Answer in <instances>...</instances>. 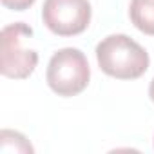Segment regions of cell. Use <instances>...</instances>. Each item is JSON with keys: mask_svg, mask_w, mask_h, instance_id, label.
I'll return each mask as SVG.
<instances>
[{"mask_svg": "<svg viewBox=\"0 0 154 154\" xmlns=\"http://www.w3.org/2000/svg\"><path fill=\"white\" fill-rule=\"evenodd\" d=\"M31 36H33V29L24 22H17L2 29V38H0V42H2L0 71H2L4 76L22 80V78H27L35 71L38 63V53L35 49L22 47L24 40Z\"/></svg>", "mask_w": 154, "mask_h": 154, "instance_id": "cell-3", "label": "cell"}, {"mask_svg": "<svg viewBox=\"0 0 154 154\" xmlns=\"http://www.w3.org/2000/svg\"><path fill=\"white\" fill-rule=\"evenodd\" d=\"M47 84L58 96L80 94L91 78L85 54L76 47H65L53 54L47 65Z\"/></svg>", "mask_w": 154, "mask_h": 154, "instance_id": "cell-2", "label": "cell"}, {"mask_svg": "<svg viewBox=\"0 0 154 154\" xmlns=\"http://www.w3.org/2000/svg\"><path fill=\"white\" fill-rule=\"evenodd\" d=\"M149 96H150V100L154 102V78H152V82H150V87H149Z\"/></svg>", "mask_w": 154, "mask_h": 154, "instance_id": "cell-8", "label": "cell"}, {"mask_svg": "<svg viewBox=\"0 0 154 154\" xmlns=\"http://www.w3.org/2000/svg\"><path fill=\"white\" fill-rule=\"evenodd\" d=\"M0 149H2V152H33V147L26 140V136L13 131H2Z\"/></svg>", "mask_w": 154, "mask_h": 154, "instance_id": "cell-6", "label": "cell"}, {"mask_svg": "<svg viewBox=\"0 0 154 154\" xmlns=\"http://www.w3.org/2000/svg\"><path fill=\"white\" fill-rule=\"evenodd\" d=\"M100 69L120 80H134L149 69L147 51L127 35H111L96 47Z\"/></svg>", "mask_w": 154, "mask_h": 154, "instance_id": "cell-1", "label": "cell"}, {"mask_svg": "<svg viewBox=\"0 0 154 154\" xmlns=\"http://www.w3.org/2000/svg\"><path fill=\"white\" fill-rule=\"evenodd\" d=\"M2 4L13 11H24L35 4V0H2Z\"/></svg>", "mask_w": 154, "mask_h": 154, "instance_id": "cell-7", "label": "cell"}, {"mask_svg": "<svg viewBox=\"0 0 154 154\" xmlns=\"http://www.w3.org/2000/svg\"><path fill=\"white\" fill-rule=\"evenodd\" d=\"M129 17L145 35H154V0H131Z\"/></svg>", "mask_w": 154, "mask_h": 154, "instance_id": "cell-5", "label": "cell"}, {"mask_svg": "<svg viewBox=\"0 0 154 154\" xmlns=\"http://www.w3.org/2000/svg\"><path fill=\"white\" fill-rule=\"evenodd\" d=\"M42 18L54 35L74 36L87 29L91 22V4L89 0H45Z\"/></svg>", "mask_w": 154, "mask_h": 154, "instance_id": "cell-4", "label": "cell"}]
</instances>
